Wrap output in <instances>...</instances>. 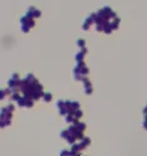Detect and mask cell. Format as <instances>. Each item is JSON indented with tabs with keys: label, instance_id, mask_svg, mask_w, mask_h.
<instances>
[{
	"label": "cell",
	"instance_id": "4",
	"mask_svg": "<svg viewBox=\"0 0 147 156\" xmlns=\"http://www.w3.org/2000/svg\"><path fill=\"white\" fill-rule=\"evenodd\" d=\"M8 93H10V92H9V91H4V89L1 91V89H0V100H4Z\"/></svg>",
	"mask_w": 147,
	"mask_h": 156
},
{
	"label": "cell",
	"instance_id": "3",
	"mask_svg": "<svg viewBox=\"0 0 147 156\" xmlns=\"http://www.w3.org/2000/svg\"><path fill=\"white\" fill-rule=\"evenodd\" d=\"M42 98H43V101L49 102V101H52V94L50 93H44L43 96H42Z\"/></svg>",
	"mask_w": 147,
	"mask_h": 156
},
{
	"label": "cell",
	"instance_id": "2",
	"mask_svg": "<svg viewBox=\"0 0 147 156\" xmlns=\"http://www.w3.org/2000/svg\"><path fill=\"white\" fill-rule=\"evenodd\" d=\"M34 18H32L30 15H27L25 17H23L22 18V29H23V32H25V33H28L29 32V29H32L33 27H34V20H33Z\"/></svg>",
	"mask_w": 147,
	"mask_h": 156
},
{
	"label": "cell",
	"instance_id": "1",
	"mask_svg": "<svg viewBox=\"0 0 147 156\" xmlns=\"http://www.w3.org/2000/svg\"><path fill=\"white\" fill-rule=\"evenodd\" d=\"M14 111V107L10 105L8 107H4L1 112H0V126L1 127H5L8 125H10V117H11V112Z\"/></svg>",
	"mask_w": 147,
	"mask_h": 156
}]
</instances>
